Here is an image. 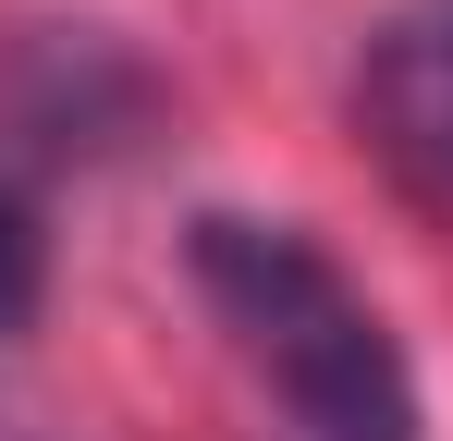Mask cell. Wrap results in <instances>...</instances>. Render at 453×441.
I'll list each match as a JSON object with an SVG mask.
<instances>
[{
    "label": "cell",
    "instance_id": "cell-2",
    "mask_svg": "<svg viewBox=\"0 0 453 441\" xmlns=\"http://www.w3.org/2000/svg\"><path fill=\"white\" fill-rule=\"evenodd\" d=\"M356 135L429 220H453V0H392L368 25V50H356Z\"/></svg>",
    "mask_w": 453,
    "mask_h": 441
},
{
    "label": "cell",
    "instance_id": "cell-1",
    "mask_svg": "<svg viewBox=\"0 0 453 441\" xmlns=\"http://www.w3.org/2000/svg\"><path fill=\"white\" fill-rule=\"evenodd\" d=\"M184 282L221 319L233 368L282 405L295 441H429V392L380 294L270 209H196L184 220Z\"/></svg>",
    "mask_w": 453,
    "mask_h": 441
},
{
    "label": "cell",
    "instance_id": "cell-3",
    "mask_svg": "<svg viewBox=\"0 0 453 441\" xmlns=\"http://www.w3.org/2000/svg\"><path fill=\"white\" fill-rule=\"evenodd\" d=\"M25 306H37V209L0 197V344L25 331Z\"/></svg>",
    "mask_w": 453,
    "mask_h": 441
}]
</instances>
